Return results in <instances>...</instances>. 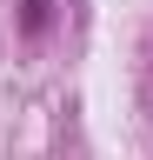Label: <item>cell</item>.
<instances>
[{
    "label": "cell",
    "instance_id": "1",
    "mask_svg": "<svg viewBox=\"0 0 153 160\" xmlns=\"http://www.w3.org/2000/svg\"><path fill=\"white\" fill-rule=\"evenodd\" d=\"M20 20H27V33H40V27H47V0H27V13H20Z\"/></svg>",
    "mask_w": 153,
    "mask_h": 160
}]
</instances>
